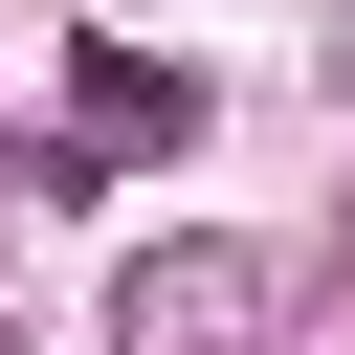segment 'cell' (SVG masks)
I'll list each match as a JSON object with an SVG mask.
<instances>
[{
	"label": "cell",
	"instance_id": "obj_2",
	"mask_svg": "<svg viewBox=\"0 0 355 355\" xmlns=\"http://www.w3.org/2000/svg\"><path fill=\"white\" fill-rule=\"evenodd\" d=\"M178 133H200V89L155 44H89V155H178Z\"/></svg>",
	"mask_w": 355,
	"mask_h": 355
},
{
	"label": "cell",
	"instance_id": "obj_1",
	"mask_svg": "<svg viewBox=\"0 0 355 355\" xmlns=\"http://www.w3.org/2000/svg\"><path fill=\"white\" fill-rule=\"evenodd\" d=\"M111 333H133V355H244V333H266V266H244V244H155Z\"/></svg>",
	"mask_w": 355,
	"mask_h": 355
},
{
	"label": "cell",
	"instance_id": "obj_3",
	"mask_svg": "<svg viewBox=\"0 0 355 355\" xmlns=\"http://www.w3.org/2000/svg\"><path fill=\"white\" fill-rule=\"evenodd\" d=\"M0 355H22V333H0Z\"/></svg>",
	"mask_w": 355,
	"mask_h": 355
}]
</instances>
